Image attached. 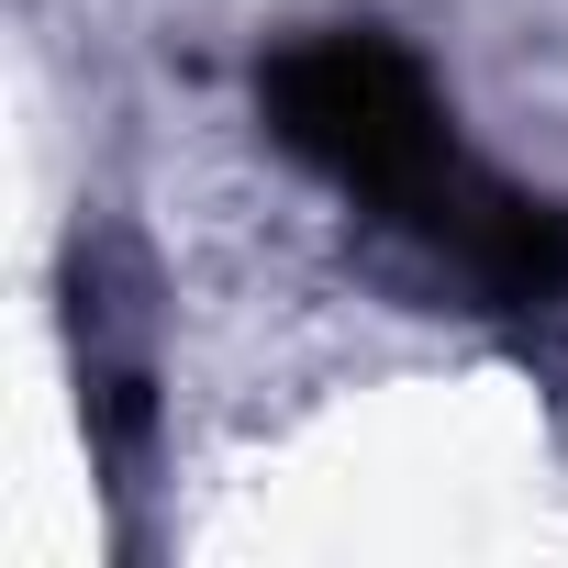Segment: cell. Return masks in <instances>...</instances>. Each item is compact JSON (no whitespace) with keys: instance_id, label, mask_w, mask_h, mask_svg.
I'll use <instances>...</instances> for the list:
<instances>
[{"instance_id":"cell-1","label":"cell","mask_w":568,"mask_h":568,"mask_svg":"<svg viewBox=\"0 0 568 568\" xmlns=\"http://www.w3.org/2000/svg\"><path fill=\"white\" fill-rule=\"evenodd\" d=\"M256 101H267V134L291 145L302 168H324L368 212L413 223L435 256L468 267V291H490L501 313L568 302V212L535 201V190H513V179H490L446 134L424 68L390 34H302L291 57H267Z\"/></svg>"}]
</instances>
